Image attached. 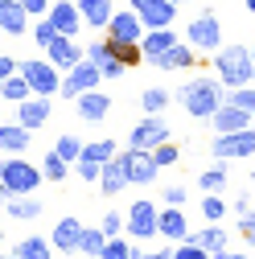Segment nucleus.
Instances as JSON below:
<instances>
[{
  "mask_svg": "<svg viewBox=\"0 0 255 259\" xmlns=\"http://www.w3.org/2000/svg\"><path fill=\"white\" fill-rule=\"evenodd\" d=\"M222 87L227 82H210V78H194V82H185L181 91H177V99H181V107L194 115V119H206L210 123V115L227 103V95H222Z\"/></svg>",
  "mask_w": 255,
  "mask_h": 259,
  "instance_id": "nucleus-1",
  "label": "nucleus"
},
{
  "mask_svg": "<svg viewBox=\"0 0 255 259\" xmlns=\"http://www.w3.org/2000/svg\"><path fill=\"white\" fill-rule=\"evenodd\" d=\"M214 70L227 87H251L255 82V54L243 46H222L214 54Z\"/></svg>",
  "mask_w": 255,
  "mask_h": 259,
  "instance_id": "nucleus-2",
  "label": "nucleus"
},
{
  "mask_svg": "<svg viewBox=\"0 0 255 259\" xmlns=\"http://www.w3.org/2000/svg\"><path fill=\"white\" fill-rule=\"evenodd\" d=\"M41 169L37 165H29V160L21 156H9L5 160V169H0V185H5V198H29L37 185H41Z\"/></svg>",
  "mask_w": 255,
  "mask_h": 259,
  "instance_id": "nucleus-3",
  "label": "nucleus"
},
{
  "mask_svg": "<svg viewBox=\"0 0 255 259\" xmlns=\"http://www.w3.org/2000/svg\"><path fill=\"white\" fill-rule=\"evenodd\" d=\"M128 235L132 239H152V235H161V210H156L148 198H140V202H132L128 206Z\"/></svg>",
  "mask_w": 255,
  "mask_h": 259,
  "instance_id": "nucleus-4",
  "label": "nucleus"
},
{
  "mask_svg": "<svg viewBox=\"0 0 255 259\" xmlns=\"http://www.w3.org/2000/svg\"><path fill=\"white\" fill-rule=\"evenodd\" d=\"M185 41L194 50H222V25H218V17L210 9L198 13L194 21H189V29H185Z\"/></svg>",
  "mask_w": 255,
  "mask_h": 259,
  "instance_id": "nucleus-5",
  "label": "nucleus"
},
{
  "mask_svg": "<svg viewBox=\"0 0 255 259\" xmlns=\"http://www.w3.org/2000/svg\"><path fill=\"white\" fill-rule=\"evenodd\" d=\"M21 74L29 78V87H33V95H62V74L58 66L46 58H33V62H21Z\"/></svg>",
  "mask_w": 255,
  "mask_h": 259,
  "instance_id": "nucleus-6",
  "label": "nucleus"
},
{
  "mask_svg": "<svg viewBox=\"0 0 255 259\" xmlns=\"http://www.w3.org/2000/svg\"><path fill=\"white\" fill-rule=\"evenodd\" d=\"M99 82H103V70L95 66L91 58H82L78 66L66 70V78H62V95H66V99H78L87 91H99Z\"/></svg>",
  "mask_w": 255,
  "mask_h": 259,
  "instance_id": "nucleus-7",
  "label": "nucleus"
},
{
  "mask_svg": "<svg viewBox=\"0 0 255 259\" xmlns=\"http://www.w3.org/2000/svg\"><path fill=\"white\" fill-rule=\"evenodd\" d=\"M169 140V123L161 119V115H144L136 127H132V136H128V148H144V152H152V148H161Z\"/></svg>",
  "mask_w": 255,
  "mask_h": 259,
  "instance_id": "nucleus-8",
  "label": "nucleus"
},
{
  "mask_svg": "<svg viewBox=\"0 0 255 259\" xmlns=\"http://www.w3.org/2000/svg\"><path fill=\"white\" fill-rule=\"evenodd\" d=\"M119 160H123L128 181H132V185H148V181H156V173H161L156 156H152V152H144V148H123V152H119Z\"/></svg>",
  "mask_w": 255,
  "mask_h": 259,
  "instance_id": "nucleus-9",
  "label": "nucleus"
},
{
  "mask_svg": "<svg viewBox=\"0 0 255 259\" xmlns=\"http://www.w3.org/2000/svg\"><path fill=\"white\" fill-rule=\"evenodd\" d=\"M218 160H243L255 152V132L243 127V132H227V136H214V148H210Z\"/></svg>",
  "mask_w": 255,
  "mask_h": 259,
  "instance_id": "nucleus-10",
  "label": "nucleus"
},
{
  "mask_svg": "<svg viewBox=\"0 0 255 259\" xmlns=\"http://www.w3.org/2000/svg\"><path fill=\"white\" fill-rule=\"evenodd\" d=\"M136 17L144 21V29H169L173 17H177V5L173 0H132Z\"/></svg>",
  "mask_w": 255,
  "mask_h": 259,
  "instance_id": "nucleus-11",
  "label": "nucleus"
},
{
  "mask_svg": "<svg viewBox=\"0 0 255 259\" xmlns=\"http://www.w3.org/2000/svg\"><path fill=\"white\" fill-rule=\"evenodd\" d=\"M144 21L136 17V9H123V13H115L111 17V25H107V37L111 41H144Z\"/></svg>",
  "mask_w": 255,
  "mask_h": 259,
  "instance_id": "nucleus-12",
  "label": "nucleus"
},
{
  "mask_svg": "<svg viewBox=\"0 0 255 259\" xmlns=\"http://www.w3.org/2000/svg\"><path fill=\"white\" fill-rule=\"evenodd\" d=\"M78 239H82V222H78V214H66V218L54 222L50 243H54L62 255H74V251H78Z\"/></svg>",
  "mask_w": 255,
  "mask_h": 259,
  "instance_id": "nucleus-13",
  "label": "nucleus"
},
{
  "mask_svg": "<svg viewBox=\"0 0 255 259\" xmlns=\"http://www.w3.org/2000/svg\"><path fill=\"white\" fill-rule=\"evenodd\" d=\"M210 127H214V136L243 132V127H251V111H243V107H235V103H222V107L210 115Z\"/></svg>",
  "mask_w": 255,
  "mask_h": 259,
  "instance_id": "nucleus-14",
  "label": "nucleus"
},
{
  "mask_svg": "<svg viewBox=\"0 0 255 259\" xmlns=\"http://www.w3.org/2000/svg\"><path fill=\"white\" fill-rule=\"evenodd\" d=\"M82 54H87V50H78L74 37H66V33H58V37L50 41V50H46V58L54 62L58 70H74L78 62H82Z\"/></svg>",
  "mask_w": 255,
  "mask_h": 259,
  "instance_id": "nucleus-15",
  "label": "nucleus"
},
{
  "mask_svg": "<svg viewBox=\"0 0 255 259\" xmlns=\"http://www.w3.org/2000/svg\"><path fill=\"white\" fill-rule=\"evenodd\" d=\"M50 115H54V107H50V95H33V99L17 103V123H25L29 132H37V127H41Z\"/></svg>",
  "mask_w": 255,
  "mask_h": 259,
  "instance_id": "nucleus-16",
  "label": "nucleus"
},
{
  "mask_svg": "<svg viewBox=\"0 0 255 259\" xmlns=\"http://www.w3.org/2000/svg\"><path fill=\"white\" fill-rule=\"evenodd\" d=\"M29 17H33V13H29L21 0H0V29H5L9 37H21V33H25V29H29Z\"/></svg>",
  "mask_w": 255,
  "mask_h": 259,
  "instance_id": "nucleus-17",
  "label": "nucleus"
},
{
  "mask_svg": "<svg viewBox=\"0 0 255 259\" xmlns=\"http://www.w3.org/2000/svg\"><path fill=\"white\" fill-rule=\"evenodd\" d=\"M74 103H78V115L91 119V123H99V119L111 115V95H103V91H87V95H78Z\"/></svg>",
  "mask_w": 255,
  "mask_h": 259,
  "instance_id": "nucleus-18",
  "label": "nucleus"
},
{
  "mask_svg": "<svg viewBox=\"0 0 255 259\" xmlns=\"http://www.w3.org/2000/svg\"><path fill=\"white\" fill-rule=\"evenodd\" d=\"M87 58H91L95 66L103 70V78H107V82H111V78H119V74L128 70L123 62H119V58L111 54V46H107V41H95V46H87Z\"/></svg>",
  "mask_w": 255,
  "mask_h": 259,
  "instance_id": "nucleus-19",
  "label": "nucleus"
},
{
  "mask_svg": "<svg viewBox=\"0 0 255 259\" xmlns=\"http://www.w3.org/2000/svg\"><path fill=\"white\" fill-rule=\"evenodd\" d=\"M161 239H169L173 247L189 239V226H185V214H181V206H165V210H161Z\"/></svg>",
  "mask_w": 255,
  "mask_h": 259,
  "instance_id": "nucleus-20",
  "label": "nucleus"
},
{
  "mask_svg": "<svg viewBox=\"0 0 255 259\" xmlns=\"http://www.w3.org/2000/svg\"><path fill=\"white\" fill-rule=\"evenodd\" d=\"M140 46H144V58L156 62V58H165V54L177 46V33H173V29H148Z\"/></svg>",
  "mask_w": 255,
  "mask_h": 259,
  "instance_id": "nucleus-21",
  "label": "nucleus"
},
{
  "mask_svg": "<svg viewBox=\"0 0 255 259\" xmlns=\"http://www.w3.org/2000/svg\"><path fill=\"white\" fill-rule=\"evenodd\" d=\"M194 62H198V50L189 46V41H185V46L177 41V46H173V50H169L165 58H156L152 66H156V70H189V66H194Z\"/></svg>",
  "mask_w": 255,
  "mask_h": 259,
  "instance_id": "nucleus-22",
  "label": "nucleus"
},
{
  "mask_svg": "<svg viewBox=\"0 0 255 259\" xmlns=\"http://www.w3.org/2000/svg\"><path fill=\"white\" fill-rule=\"evenodd\" d=\"M78 5H70V0H58V5L50 9V21H54V29L58 33H66V37H74L78 33Z\"/></svg>",
  "mask_w": 255,
  "mask_h": 259,
  "instance_id": "nucleus-23",
  "label": "nucleus"
},
{
  "mask_svg": "<svg viewBox=\"0 0 255 259\" xmlns=\"http://www.w3.org/2000/svg\"><path fill=\"white\" fill-rule=\"evenodd\" d=\"M78 13H82V21H87L91 29H107L111 17H115L111 0H78Z\"/></svg>",
  "mask_w": 255,
  "mask_h": 259,
  "instance_id": "nucleus-24",
  "label": "nucleus"
},
{
  "mask_svg": "<svg viewBox=\"0 0 255 259\" xmlns=\"http://www.w3.org/2000/svg\"><path fill=\"white\" fill-rule=\"evenodd\" d=\"M123 185H132V181H128V169H123V160L115 156V160H107V165H103V177H99V189L107 193V198H115V193H119Z\"/></svg>",
  "mask_w": 255,
  "mask_h": 259,
  "instance_id": "nucleus-25",
  "label": "nucleus"
},
{
  "mask_svg": "<svg viewBox=\"0 0 255 259\" xmlns=\"http://www.w3.org/2000/svg\"><path fill=\"white\" fill-rule=\"evenodd\" d=\"M0 148H5L9 156L25 152L29 148V127L25 123H5V127H0Z\"/></svg>",
  "mask_w": 255,
  "mask_h": 259,
  "instance_id": "nucleus-26",
  "label": "nucleus"
},
{
  "mask_svg": "<svg viewBox=\"0 0 255 259\" xmlns=\"http://www.w3.org/2000/svg\"><path fill=\"white\" fill-rule=\"evenodd\" d=\"M189 243H198V247H206L210 255H222V251H227V231H222L218 222H206V231H198V235H189Z\"/></svg>",
  "mask_w": 255,
  "mask_h": 259,
  "instance_id": "nucleus-27",
  "label": "nucleus"
},
{
  "mask_svg": "<svg viewBox=\"0 0 255 259\" xmlns=\"http://www.w3.org/2000/svg\"><path fill=\"white\" fill-rule=\"evenodd\" d=\"M0 95H5V103H25V99H33V87H29L25 74H13V78H0Z\"/></svg>",
  "mask_w": 255,
  "mask_h": 259,
  "instance_id": "nucleus-28",
  "label": "nucleus"
},
{
  "mask_svg": "<svg viewBox=\"0 0 255 259\" xmlns=\"http://www.w3.org/2000/svg\"><path fill=\"white\" fill-rule=\"evenodd\" d=\"M107 247V235H103V226H82V239H78V255H91V259H99Z\"/></svg>",
  "mask_w": 255,
  "mask_h": 259,
  "instance_id": "nucleus-29",
  "label": "nucleus"
},
{
  "mask_svg": "<svg viewBox=\"0 0 255 259\" xmlns=\"http://www.w3.org/2000/svg\"><path fill=\"white\" fill-rule=\"evenodd\" d=\"M5 214L29 222V218H37V214H46V210H41V202H33V198H9V202H5Z\"/></svg>",
  "mask_w": 255,
  "mask_h": 259,
  "instance_id": "nucleus-30",
  "label": "nucleus"
},
{
  "mask_svg": "<svg viewBox=\"0 0 255 259\" xmlns=\"http://www.w3.org/2000/svg\"><path fill=\"white\" fill-rule=\"evenodd\" d=\"M54 251H58V247L46 243V239H37V235L25 239V243H17V255H21V259H54Z\"/></svg>",
  "mask_w": 255,
  "mask_h": 259,
  "instance_id": "nucleus-31",
  "label": "nucleus"
},
{
  "mask_svg": "<svg viewBox=\"0 0 255 259\" xmlns=\"http://www.w3.org/2000/svg\"><path fill=\"white\" fill-rule=\"evenodd\" d=\"M169 99H173V95H169L165 87H148V91L140 95V107H144L148 115H161V111L169 107Z\"/></svg>",
  "mask_w": 255,
  "mask_h": 259,
  "instance_id": "nucleus-32",
  "label": "nucleus"
},
{
  "mask_svg": "<svg viewBox=\"0 0 255 259\" xmlns=\"http://www.w3.org/2000/svg\"><path fill=\"white\" fill-rule=\"evenodd\" d=\"M41 173H46V181H66L70 160H66V156H58V152L50 148V152H46V160H41Z\"/></svg>",
  "mask_w": 255,
  "mask_h": 259,
  "instance_id": "nucleus-33",
  "label": "nucleus"
},
{
  "mask_svg": "<svg viewBox=\"0 0 255 259\" xmlns=\"http://www.w3.org/2000/svg\"><path fill=\"white\" fill-rule=\"evenodd\" d=\"M235 214H239V231H243V239L255 247V210H251V202H247V198H239Z\"/></svg>",
  "mask_w": 255,
  "mask_h": 259,
  "instance_id": "nucleus-34",
  "label": "nucleus"
},
{
  "mask_svg": "<svg viewBox=\"0 0 255 259\" xmlns=\"http://www.w3.org/2000/svg\"><path fill=\"white\" fill-rule=\"evenodd\" d=\"M82 148H87V144H78V136H58V144H54V152L66 156L70 165H78V160H82Z\"/></svg>",
  "mask_w": 255,
  "mask_h": 259,
  "instance_id": "nucleus-35",
  "label": "nucleus"
},
{
  "mask_svg": "<svg viewBox=\"0 0 255 259\" xmlns=\"http://www.w3.org/2000/svg\"><path fill=\"white\" fill-rule=\"evenodd\" d=\"M82 160H99V165H107V160H115V144L111 140H95L82 148Z\"/></svg>",
  "mask_w": 255,
  "mask_h": 259,
  "instance_id": "nucleus-36",
  "label": "nucleus"
},
{
  "mask_svg": "<svg viewBox=\"0 0 255 259\" xmlns=\"http://www.w3.org/2000/svg\"><path fill=\"white\" fill-rule=\"evenodd\" d=\"M227 103H235V107H243V111L255 115V87H231L227 91Z\"/></svg>",
  "mask_w": 255,
  "mask_h": 259,
  "instance_id": "nucleus-37",
  "label": "nucleus"
},
{
  "mask_svg": "<svg viewBox=\"0 0 255 259\" xmlns=\"http://www.w3.org/2000/svg\"><path fill=\"white\" fill-rule=\"evenodd\" d=\"M132 255H136V247H128V239L115 235V239H107V247H103L99 259H132Z\"/></svg>",
  "mask_w": 255,
  "mask_h": 259,
  "instance_id": "nucleus-38",
  "label": "nucleus"
},
{
  "mask_svg": "<svg viewBox=\"0 0 255 259\" xmlns=\"http://www.w3.org/2000/svg\"><path fill=\"white\" fill-rule=\"evenodd\" d=\"M99 226H103V235H107V239H115V235H123V231H128V214H103V222H99Z\"/></svg>",
  "mask_w": 255,
  "mask_h": 259,
  "instance_id": "nucleus-39",
  "label": "nucleus"
},
{
  "mask_svg": "<svg viewBox=\"0 0 255 259\" xmlns=\"http://www.w3.org/2000/svg\"><path fill=\"white\" fill-rule=\"evenodd\" d=\"M173 259H210V251L185 239V243H177V247H173Z\"/></svg>",
  "mask_w": 255,
  "mask_h": 259,
  "instance_id": "nucleus-40",
  "label": "nucleus"
},
{
  "mask_svg": "<svg viewBox=\"0 0 255 259\" xmlns=\"http://www.w3.org/2000/svg\"><path fill=\"white\" fill-rule=\"evenodd\" d=\"M198 185H202L206 193H218L222 185H227V173H222V169H206V173L198 177Z\"/></svg>",
  "mask_w": 255,
  "mask_h": 259,
  "instance_id": "nucleus-41",
  "label": "nucleus"
},
{
  "mask_svg": "<svg viewBox=\"0 0 255 259\" xmlns=\"http://www.w3.org/2000/svg\"><path fill=\"white\" fill-rule=\"evenodd\" d=\"M202 214H206V222H218L222 214H227V206H222V198H218V193H206V202H202Z\"/></svg>",
  "mask_w": 255,
  "mask_h": 259,
  "instance_id": "nucleus-42",
  "label": "nucleus"
},
{
  "mask_svg": "<svg viewBox=\"0 0 255 259\" xmlns=\"http://www.w3.org/2000/svg\"><path fill=\"white\" fill-rule=\"evenodd\" d=\"M152 156H156V165H161V169H169V165H177V144L165 140L161 148H152Z\"/></svg>",
  "mask_w": 255,
  "mask_h": 259,
  "instance_id": "nucleus-43",
  "label": "nucleus"
},
{
  "mask_svg": "<svg viewBox=\"0 0 255 259\" xmlns=\"http://www.w3.org/2000/svg\"><path fill=\"white\" fill-rule=\"evenodd\" d=\"M33 33H37V46H41V50H50V41L58 37V29H54V21H50V17H41V25L33 29Z\"/></svg>",
  "mask_w": 255,
  "mask_h": 259,
  "instance_id": "nucleus-44",
  "label": "nucleus"
},
{
  "mask_svg": "<svg viewBox=\"0 0 255 259\" xmlns=\"http://www.w3.org/2000/svg\"><path fill=\"white\" fill-rule=\"evenodd\" d=\"M78 177L82 181H99L103 177V165H99V160H78Z\"/></svg>",
  "mask_w": 255,
  "mask_h": 259,
  "instance_id": "nucleus-45",
  "label": "nucleus"
},
{
  "mask_svg": "<svg viewBox=\"0 0 255 259\" xmlns=\"http://www.w3.org/2000/svg\"><path fill=\"white\" fill-rule=\"evenodd\" d=\"M165 206H185V185H165Z\"/></svg>",
  "mask_w": 255,
  "mask_h": 259,
  "instance_id": "nucleus-46",
  "label": "nucleus"
},
{
  "mask_svg": "<svg viewBox=\"0 0 255 259\" xmlns=\"http://www.w3.org/2000/svg\"><path fill=\"white\" fill-rule=\"evenodd\" d=\"M13 74H21V66L13 62V54H0V78H13Z\"/></svg>",
  "mask_w": 255,
  "mask_h": 259,
  "instance_id": "nucleus-47",
  "label": "nucleus"
},
{
  "mask_svg": "<svg viewBox=\"0 0 255 259\" xmlns=\"http://www.w3.org/2000/svg\"><path fill=\"white\" fill-rule=\"evenodd\" d=\"M21 5L33 13V17H46V0H21Z\"/></svg>",
  "mask_w": 255,
  "mask_h": 259,
  "instance_id": "nucleus-48",
  "label": "nucleus"
},
{
  "mask_svg": "<svg viewBox=\"0 0 255 259\" xmlns=\"http://www.w3.org/2000/svg\"><path fill=\"white\" fill-rule=\"evenodd\" d=\"M148 259H173V247H156V251H148Z\"/></svg>",
  "mask_w": 255,
  "mask_h": 259,
  "instance_id": "nucleus-49",
  "label": "nucleus"
},
{
  "mask_svg": "<svg viewBox=\"0 0 255 259\" xmlns=\"http://www.w3.org/2000/svg\"><path fill=\"white\" fill-rule=\"evenodd\" d=\"M214 259H247V255H239V251H222V255H214Z\"/></svg>",
  "mask_w": 255,
  "mask_h": 259,
  "instance_id": "nucleus-50",
  "label": "nucleus"
},
{
  "mask_svg": "<svg viewBox=\"0 0 255 259\" xmlns=\"http://www.w3.org/2000/svg\"><path fill=\"white\" fill-rule=\"evenodd\" d=\"M132 259H148V255H144V251H140V247H136V255H132Z\"/></svg>",
  "mask_w": 255,
  "mask_h": 259,
  "instance_id": "nucleus-51",
  "label": "nucleus"
},
{
  "mask_svg": "<svg viewBox=\"0 0 255 259\" xmlns=\"http://www.w3.org/2000/svg\"><path fill=\"white\" fill-rule=\"evenodd\" d=\"M247 9H251V13H255V0H247Z\"/></svg>",
  "mask_w": 255,
  "mask_h": 259,
  "instance_id": "nucleus-52",
  "label": "nucleus"
},
{
  "mask_svg": "<svg viewBox=\"0 0 255 259\" xmlns=\"http://www.w3.org/2000/svg\"><path fill=\"white\" fill-rule=\"evenodd\" d=\"M5 259H21V255H17V251H13V255H5Z\"/></svg>",
  "mask_w": 255,
  "mask_h": 259,
  "instance_id": "nucleus-53",
  "label": "nucleus"
},
{
  "mask_svg": "<svg viewBox=\"0 0 255 259\" xmlns=\"http://www.w3.org/2000/svg\"><path fill=\"white\" fill-rule=\"evenodd\" d=\"M173 5H185V0H173Z\"/></svg>",
  "mask_w": 255,
  "mask_h": 259,
  "instance_id": "nucleus-54",
  "label": "nucleus"
},
{
  "mask_svg": "<svg viewBox=\"0 0 255 259\" xmlns=\"http://www.w3.org/2000/svg\"><path fill=\"white\" fill-rule=\"evenodd\" d=\"M66 259H74V255H66Z\"/></svg>",
  "mask_w": 255,
  "mask_h": 259,
  "instance_id": "nucleus-55",
  "label": "nucleus"
},
{
  "mask_svg": "<svg viewBox=\"0 0 255 259\" xmlns=\"http://www.w3.org/2000/svg\"><path fill=\"white\" fill-rule=\"evenodd\" d=\"M251 54H255V46H251Z\"/></svg>",
  "mask_w": 255,
  "mask_h": 259,
  "instance_id": "nucleus-56",
  "label": "nucleus"
}]
</instances>
